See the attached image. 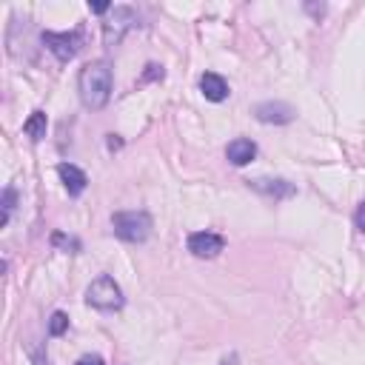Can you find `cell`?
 <instances>
[{
	"label": "cell",
	"instance_id": "6da1fadb",
	"mask_svg": "<svg viewBox=\"0 0 365 365\" xmlns=\"http://www.w3.org/2000/svg\"><path fill=\"white\" fill-rule=\"evenodd\" d=\"M77 91H80V103L88 111H100L108 106L111 91H114V71L108 60H94L86 63L77 74Z\"/></svg>",
	"mask_w": 365,
	"mask_h": 365
},
{
	"label": "cell",
	"instance_id": "7a4b0ae2",
	"mask_svg": "<svg viewBox=\"0 0 365 365\" xmlns=\"http://www.w3.org/2000/svg\"><path fill=\"white\" fill-rule=\"evenodd\" d=\"M86 305H91L94 311L111 314V311H120V308L125 305V297H123V288L117 285L114 277L100 274V277L91 279V285L86 288Z\"/></svg>",
	"mask_w": 365,
	"mask_h": 365
},
{
	"label": "cell",
	"instance_id": "3957f363",
	"mask_svg": "<svg viewBox=\"0 0 365 365\" xmlns=\"http://www.w3.org/2000/svg\"><path fill=\"white\" fill-rule=\"evenodd\" d=\"M111 228L123 242H145L151 234V217L145 211H117L111 214Z\"/></svg>",
	"mask_w": 365,
	"mask_h": 365
},
{
	"label": "cell",
	"instance_id": "277c9868",
	"mask_svg": "<svg viewBox=\"0 0 365 365\" xmlns=\"http://www.w3.org/2000/svg\"><path fill=\"white\" fill-rule=\"evenodd\" d=\"M137 20L140 17H137V11L131 6H114L108 11L106 23H103V40H106V46H117L137 26Z\"/></svg>",
	"mask_w": 365,
	"mask_h": 365
},
{
	"label": "cell",
	"instance_id": "5b68a950",
	"mask_svg": "<svg viewBox=\"0 0 365 365\" xmlns=\"http://www.w3.org/2000/svg\"><path fill=\"white\" fill-rule=\"evenodd\" d=\"M40 40H43V46H46L60 63H68V60L80 51V46H83V31H80V29H74V31H43Z\"/></svg>",
	"mask_w": 365,
	"mask_h": 365
},
{
	"label": "cell",
	"instance_id": "8992f818",
	"mask_svg": "<svg viewBox=\"0 0 365 365\" xmlns=\"http://www.w3.org/2000/svg\"><path fill=\"white\" fill-rule=\"evenodd\" d=\"M225 248V240L217 231H194L188 234V251L200 259H214Z\"/></svg>",
	"mask_w": 365,
	"mask_h": 365
},
{
	"label": "cell",
	"instance_id": "52a82bcc",
	"mask_svg": "<svg viewBox=\"0 0 365 365\" xmlns=\"http://www.w3.org/2000/svg\"><path fill=\"white\" fill-rule=\"evenodd\" d=\"M254 117H257L259 123H265V125H285V123H291V120L297 117V111H294V106H288V103L268 100V103H259V106L254 108Z\"/></svg>",
	"mask_w": 365,
	"mask_h": 365
},
{
	"label": "cell",
	"instance_id": "ba28073f",
	"mask_svg": "<svg viewBox=\"0 0 365 365\" xmlns=\"http://www.w3.org/2000/svg\"><path fill=\"white\" fill-rule=\"evenodd\" d=\"M248 185H251L254 191L265 194V197H274V200H288V197H294V194H297L294 182H288V180H268V177H257V180H248Z\"/></svg>",
	"mask_w": 365,
	"mask_h": 365
},
{
	"label": "cell",
	"instance_id": "9c48e42d",
	"mask_svg": "<svg viewBox=\"0 0 365 365\" xmlns=\"http://www.w3.org/2000/svg\"><path fill=\"white\" fill-rule=\"evenodd\" d=\"M57 174H60L63 185H66L68 197H80V194L86 191V185H88L86 171H83V168H77L74 163H60V165H57Z\"/></svg>",
	"mask_w": 365,
	"mask_h": 365
},
{
	"label": "cell",
	"instance_id": "30bf717a",
	"mask_svg": "<svg viewBox=\"0 0 365 365\" xmlns=\"http://www.w3.org/2000/svg\"><path fill=\"white\" fill-rule=\"evenodd\" d=\"M225 157H228V163L237 165V168H240V165H248V163L257 157V143L248 140V137H237V140L228 143Z\"/></svg>",
	"mask_w": 365,
	"mask_h": 365
},
{
	"label": "cell",
	"instance_id": "8fae6325",
	"mask_svg": "<svg viewBox=\"0 0 365 365\" xmlns=\"http://www.w3.org/2000/svg\"><path fill=\"white\" fill-rule=\"evenodd\" d=\"M200 91H202V97L211 100V103H222V100L231 94L225 77H220L217 71H205V74L200 77Z\"/></svg>",
	"mask_w": 365,
	"mask_h": 365
},
{
	"label": "cell",
	"instance_id": "7c38bea8",
	"mask_svg": "<svg viewBox=\"0 0 365 365\" xmlns=\"http://www.w3.org/2000/svg\"><path fill=\"white\" fill-rule=\"evenodd\" d=\"M46 128H48V120H46V111H31L23 123V134L31 140V143H40L46 137Z\"/></svg>",
	"mask_w": 365,
	"mask_h": 365
},
{
	"label": "cell",
	"instance_id": "4fadbf2b",
	"mask_svg": "<svg viewBox=\"0 0 365 365\" xmlns=\"http://www.w3.org/2000/svg\"><path fill=\"white\" fill-rule=\"evenodd\" d=\"M51 245H54V248H60V251H68V254H77V251L83 248L77 237L63 234V231H54V234H51Z\"/></svg>",
	"mask_w": 365,
	"mask_h": 365
},
{
	"label": "cell",
	"instance_id": "5bb4252c",
	"mask_svg": "<svg viewBox=\"0 0 365 365\" xmlns=\"http://www.w3.org/2000/svg\"><path fill=\"white\" fill-rule=\"evenodd\" d=\"M68 331V314L66 311H54L48 317V336H63Z\"/></svg>",
	"mask_w": 365,
	"mask_h": 365
},
{
	"label": "cell",
	"instance_id": "9a60e30c",
	"mask_svg": "<svg viewBox=\"0 0 365 365\" xmlns=\"http://www.w3.org/2000/svg\"><path fill=\"white\" fill-rule=\"evenodd\" d=\"M14 200H17V191H14L11 185H6V188H3V217H0V228L9 222V214H11V208H14Z\"/></svg>",
	"mask_w": 365,
	"mask_h": 365
},
{
	"label": "cell",
	"instance_id": "2e32d148",
	"mask_svg": "<svg viewBox=\"0 0 365 365\" xmlns=\"http://www.w3.org/2000/svg\"><path fill=\"white\" fill-rule=\"evenodd\" d=\"M163 66H157V63H148L145 66V71H143V83H148V80H163Z\"/></svg>",
	"mask_w": 365,
	"mask_h": 365
},
{
	"label": "cell",
	"instance_id": "e0dca14e",
	"mask_svg": "<svg viewBox=\"0 0 365 365\" xmlns=\"http://www.w3.org/2000/svg\"><path fill=\"white\" fill-rule=\"evenodd\" d=\"M29 356H31L34 365H48V356H46V351H43L40 345H31V348H29Z\"/></svg>",
	"mask_w": 365,
	"mask_h": 365
},
{
	"label": "cell",
	"instance_id": "ac0fdd59",
	"mask_svg": "<svg viewBox=\"0 0 365 365\" xmlns=\"http://www.w3.org/2000/svg\"><path fill=\"white\" fill-rule=\"evenodd\" d=\"M354 225H356V231H365V200L354 211Z\"/></svg>",
	"mask_w": 365,
	"mask_h": 365
},
{
	"label": "cell",
	"instance_id": "d6986e66",
	"mask_svg": "<svg viewBox=\"0 0 365 365\" xmlns=\"http://www.w3.org/2000/svg\"><path fill=\"white\" fill-rule=\"evenodd\" d=\"M74 365H106V362H103V356H97V354H86V356H80Z\"/></svg>",
	"mask_w": 365,
	"mask_h": 365
},
{
	"label": "cell",
	"instance_id": "ffe728a7",
	"mask_svg": "<svg viewBox=\"0 0 365 365\" xmlns=\"http://www.w3.org/2000/svg\"><path fill=\"white\" fill-rule=\"evenodd\" d=\"M88 9H91V14H106V11H111L114 6H111V3H88Z\"/></svg>",
	"mask_w": 365,
	"mask_h": 365
},
{
	"label": "cell",
	"instance_id": "44dd1931",
	"mask_svg": "<svg viewBox=\"0 0 365 365\" xmlns=\"http://www.w3.org/2000/svg\"><path fill=\"white\" fill-rule=\"evenodd\" d=\"M305 9H308V11H311V14L317 17V20H319V17L325 14V6H322V3H319V6H314V3H305Z\"/></svg>",
	"mask_w": 365,
	"mask_h": 365
},
{
	"label": "cell",
	"instance_id": "7402d4cb",
	"mask_svg": "<svg viewBox=\"0 0 365 365\" xmlns=\"http://www.w3.org/2000/svg\"><path fill=\"white\" fill-rule=\"evenodd\" d=\"M123 145V140H117V134H108V148L114 151V148H120Z\"/></svg>",
	"mask_w": 365,
	"mask_h": 365
},
{
	"label": "cell",
	"instance_id": "603a6c76",
	"mask_svg": "<svg viewBox=\"0 0 365 365\" xmlns=\"http://www.w3.org/2000/svg\"><path fill=\"white\" fill-rule=\"evenodd\" d=\"M220 365H237V354H231V356H225Z\"/></svg>",
	"mask_w": 365,
	"mask_h": 365
}]
</instances>
